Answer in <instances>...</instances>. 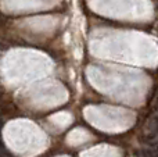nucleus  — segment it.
<instances>
[]
</instances>
